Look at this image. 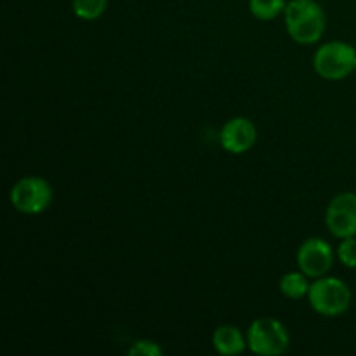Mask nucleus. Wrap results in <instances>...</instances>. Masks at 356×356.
<instances>
[{"label":"nucleus","instance_id":"3","mask_svg":"<svg viewBox=\"0 0 356 356\" xmlns=\"http://www.w3.org/2000/svg\"><path fill=\"white\" fill-rule=\"evenodd\" d=\"M291 344L284 323L271 316H263L250 323L247 332V346L254 355L277 356L285 353Z\"/></svg>","mask_w":356,"mask_h":356},{"label":"nucleus","instance_id":"9","mask_svg":"<svg viewBox=\"0 0 356 356\" xmlns=\"http://www.w3.org/2000/svg\"><path fill=\"white\" fill-rule=\"evenodd\" d=\"M214 350L222 356H235L245 351L247 337L235 325H219L212 336Z\"/></svg>","mask_w":356,"mask_h":356},{"label":"nucleus","instance_id":"4","mask_svg":"<svg viewBox=\"0 0 356 356\" xmlns=\"http://www.w3.org/2000/svg\"><path fill=\"white\" fill-rule=\"evenodd\" d=\"M356 49L346 42L323 44L313 56V68L325 80H343L355 72Z\"/></svg>","mask_w":356,"mask_h":356},{"label":"nucleus","instance_id":"10","mask_svg":"<svg viewBox=\"0 0 356 356\" xmlns=\"http://www.w3.org/2000/svg\"><path fill=\"white\" fill-rule=\"evenodd\" d=\"M280 292L287 299H294V301L302 299L309 292L308 277L301 270L285 273L280 280Z\"/></svg>","mask_w":356,"mask_h":356},{"label":"nucleus","instance_id":"13","mask_svg":"<svg viewBox=\"0 0 356 356\" xmlns=\"http://www.w3.org/2000/svg\"><path fill=\"white\" fill-rule=\"evenodd\" d=\"M337 259L346 268H356V236L341 240L337 247Z\"/></svg>","mask_w":356,"mask_h":356},{"label":"nucleus","instance_id":"1","mask_svg":"<svg viewBox=\"0 0 356 356\" xmlns=\"http://www.w3.org/2000/svg\"><path fill=\"white\" fill-rule=\"evenodd\" d=\"M284 16L289 35L298 44H315L325 31V13L315 0H291L287 2Z\"/></svg>","mask_w":356,"mask_h":356},{"label":"nucleus","instance_id":"14","mask_svg":"<svg viewBox=\"0 0 356 356\" xmlns=\"http://www.w3.org/2000/svg\"><path fill=\"white\" fill-rule=\"evenodd\" d=\"M127 353L131 356H162V348L156 343L148 339H139L136 343H132V346L129 348Z\"/></svg>","mask_w":356,"mask_h":356},{"label":"nucleus","instance_id":"5","mask_svg":"<svg viewBox=\"0 0 356 356\" xmlns=\"http://www.w3.org/2000/svg\"><path fill=\"white\" fill-rule=\"evenodd\" d=\"M10 205L21 214L35 216L47 211L52 202V186L38 176L21 177L9 195Z\"/></svg>","mask_w":356,"mask_h":356},{"label":"nucleus","instance_id":"11","mask_svg":"<svg viewBox=\"0 0 356 356\" xmlns=\"http://www.w3.org/2000/svg\"><path fill=\"white\" fill-rule=\"evenodd\" d=\"M287 7L285 0H250L249 9L254 17L261 21H271Z\"/></svg>","mask_w":356,"mask_h":356},{"label":"nucleus","instance_id":"7","mask_svg":"<svg viewBox=\"0 0 356 356\" xmlns=\"http://www.w3.org/2000/svg\"><path fill=\"white\" fill-rule=\"evenodd\" d=\"M334 264V250L323 238H309L299 247L298 266L308 278L325 277Z\"/></svg>","mask_w":356,"mask_h":356},{"label":"nucleus","instance_id":"2","mask_svg":"<svg viewBox=\"0 0 356 356\" xmlns=\"http://www.w3.org/2000/svg\"><path fill=\"white\" fill-rule=\"evenodd\" d=\"M308 301L312 308L322 316H341L351 306V289L341 278L320 277L309 285Z\"/></svg>","mask_w":356,"mask_h":356},{"label":"nucleus","instance_id":"8","mask_svg":"<svg viewBox=\"0 0 356 356\" xmlns=\"http://www.w3.org/2000/svg\"><path fill=\"white\" fill-rule=\"evenodd\" d=\"M256 125L245 117H235L228 120L222 125L221 134H219L221 146L233 155H242V153L249 152L256 143Z\"/></svg>","mask_w":356,"mask_h":356},{"label":"nucleus","instance_id":"6","mask_svg":"<svg viewBox=\"0 0 356 356\" xmlns=\"http://www.w3.org/2000/svg\"><path fill=\"white\" fill-rule=\"evenodd\" d=\"M325 225L336 238L356 236V193L344 191L330 200L325 212Z\"/></svg>","mask_w":356,"mask_h":356},{"label":"nucleus","instance_id":"12","mask_svg":"<svg viewBox=\"0 0 356 356\" xmlns=\"http://www.w3.org/2000/svg\"><path fill=\"white\" fill-rule=\"evenodd\" d=\"M108 0H72L73 13L76 17L86 21L97 19L106 10Z\"/></svg>","mask_w":356,"mask_h":356},{"label":"nucleus","instance_id":"15","mask_svg":"<svg viewBox=\"0 0 356 356\" xmlns=\"http://www.w3.org/2000/svg\"><path fill=\"white\" fill-rule=\"evenodd\" d=\"M355 72H356V61H355Z\"/></svg>","mask_w":356,"mask_h":356}]
</instances>
